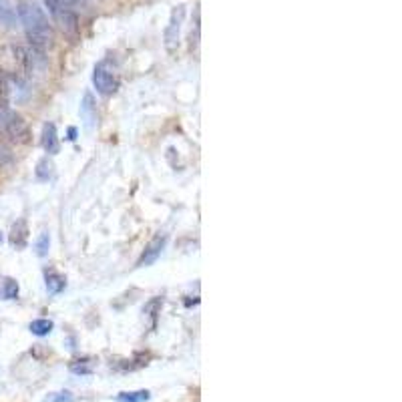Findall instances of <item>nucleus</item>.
I'll return each mask as SVG.
<instances>
[{
  "label": "nucleus",
  "mask_w": 402,
  "mask_h": 402,
  "mask_svg": "<svg viewBox=\"0 0 402 402\" xmlns=\"http://www.w3.org/2000/svg\"><path fill=\"white\" fill-rule=\"evenodd\" d=\"M41 143H43V149L48 155H57L59 153V149H61V145H59V135H57V127L53 123H44Z\"/></svg>",
  "instance_id": "7"
},
{
  "label": "nucleus",
  "mask_w": 402,
  "mask_h": 402,
  "mask_svg": "<svg viewBox=\"0 0 402 402\" xmlns=\"http://www.w3.org/2000/svg\"><path fill=\"white\" fill-rule=\"evenodd\" d=\"M0 244H2V235H0Z\"/></svg>",
  "instance_id": "23"
},
{
  "label": "nucleus",
  "mask_w": 402,
  "mask_h": 402,
  "mask_svg": "<svg viewBox=\"0 0 402 402\" xmlns=\"http://www.w3.org/2000/svg\"><path fill=\"white\" fill-rule=\"evenodd\" d=\"M17 17L30 46L39 53H46L55 44V30L46 19L44 10L35 0H21L17 4Z\"/></svg>",
  "instance_id": "1"
},
{
  "label": "nucleus",
  "mask_w": 402,
  "mask_h": 402,
  "mask_svg": "<svg viewBox=\"0 0 402 402\" xmlns=\"http://www.w3.org/2000/svg\"><path fill=\"white\" fill-rule=\"evenodd\" d=\"M64 286H66V282H64L63 275L57 274V272H46V290H48L51 294L63 292Z\"/></svg>",
  "instance_id": "11"
},
{
  "label": "nucleus",
  "mask_w": 402,
  "mask_h": 402,
  "mask_svg": "<svg viewBox=\"0 0 402 402\" xmlns=\"http://www.w3.org/2000/svg\"><path fill=\"white\" fill-rule=\"evenodd\" d=\"M8 241L15 250H24L28 244V223L26 219H19L8 233Z\"/></svg>",
  "instance_id": "6"
},
{
  "label": "nucleus",
  "mask_w": 402,
  "mask_h": 402,
  "mask_svg": "<svg viewBox=\"0 0 402 402\" xmlns=\"http://www.w3.org/2000/svg\"><path fill=\"white\" fill-rule=\"evenodd\" d=\"M71 401H73V394H71V392H57V396L46 399V402H71Z\"/></svg>",
  "instance_id": "21"
},
{
  "label": "nucleus",
  "mask_w": 402,
  "mask_h": 402,
  "mask_svg": "<svg viewBox=\"0 0 402 402\" xmlns=\"http://www.w3.org/2000/svg\"><path fill=\"white\" fill-rule=\"evenodd\" d=\"M161 306H163V300L161 298H155V300H151L147 306H145V314H149V316L157 318V314L161 312Z\"/></svg>",
  "instance_id": "19"
},
{
  "label": "nucleus",
  "mask_w": 402,
  "mask_h": 402,
  "mask_svg": "<svg viewBox=\"0 0 402 402\" xmlns=\"http://www.w3.org/2000/svg\"><path fill=\"white\" fill-rule=\"evenodd\" d=\"M8 99H10V79L0 68V107L8 105Z\"/></svg>",
  "instance_id": "13"
},
{
  "label": "nucleus",
  "mask_w": 402,
  "mask_h": 402,
  "mask_svg": "<svg viewBox=\"0 0 402 402\" xmlns=\"http://www.w3.org/2000/svg\"><path fill=\"white\" fill-rule=\"evenodd\" d=\"M53 170H55L53 161H51L48 157H44V159H41V161L37 163V177L46 181V179H51V177H53Z\"/></svg>",
  "instance_id": "15"
},
{
  "label": "nucleus",
  "mask_w": 402,
  "mask_h": 402,
  "mask_svg": "<svg viewBox=\"0 0 402 402\" xmlns=\"http://www.w3.org/2000/svg\"><path fill=\"white\" fill-rule=\"evenodd\" d=\"M165 246H167V235H165V233H157V235H153V237L149 239L147 246H145V250H143L141 257H139V262H137V268H147V266H153V264L159 259V255L163 254Z\"/></svg>",
  "instance_id": "5"
},
{
  "label": "nucleus",
  "mask_w": 402,
  "mask_h": 402,
  "mask_svg": "<svg viewBox=\"0 0 402 402\" xmlns=\"http://www.w3.org/2000/svg\"><path fill=\"white\" fill-rule=\"evenodd\" d=\"M48 248H51V237H48V233H41L39 237H37V244H35V250H37V255H44L48 254Z\"/></svg>",
  "instance_id": "17"
},
{
  "label": "nucleus",
  "mask_w": 402,
  "mask_h": 402,
  "mask_svg": "<svg viewBox=\"0 0 402 402\" xmlns=\"http://www.w3.org/2000/svg\"><path fill=\"white\" fill-rule=\"evenodd\" d=\"M149 390H137V392H121L119 401L121 402H145L149 401Z\"/></svg>",
  "instance_id": "16"
},
{
  "label": "nucleus",
  "mask_w": 402,
  "mask_h": 402,
  "mask_svg": "<svg viewBox=\"0 0 402 402\" xmlns=\"http://www.w3.org/2000/svg\"><path fill=\"white\" fill-rule=\"evenodd\" d=\"M15 63H17V71L19 75L26 77L33 68V59H30V53L22 46H15Z\"/></svg>",
  "instance_id": "8"
},
{
  "label": "nucleus",
  "mask_w": 402,
  "mask_h": 402,
  "mask_svg": "<svg viewBox=\"0 0 402 402\" xmlns=\"http://www.w3.org/2000/svg\"><path fill=\"white\" fill-rule=\"evenodd\" d=\"M30 332L35 334V336H46V334H51L53 332V328H55V324L51 322V320H46V318H41V320H35V322H30Z\"/></svg>",
  "instance_id": "12"
},
{
  "label": "nucleus",
  "mask_w": 402,
  "mask_h": 402,
  "mask_svg": "<svg viewBox=\"0 0 402 402\" xmlns=\"http://www.w3.org/2000/svg\"><path fill=\"white\" fill-rule=\"evenodd\" d=\"M71 370H73L75 374H91V366H85L81 360L75 362V364H71Z\"/></svg>",
  "instance_id": "20"
},
{
  "label": "nucleus",
  "mask_w": 402,
  "mask_h": 402,
  "mask_svg": "<svg viewBox=\"0 0 402 402\" xmlns=\"http://www.w3.org/2000/svg\"><path fill=\"white\" fill-rule=\"evenodd\" d=\"M2 294L6 300H15V298L19 296V284L15 282V280H4V290H2Z\"/></svg>",
  "instance_id": "18"
},
{
  "label": "nucleus",
  "mask_w": 402,
  "mask_h": 402,
  "mask_svg": "<svg viewBox=\"0 0 402 402\" xmlns=\"http://www.w3.org/2000/svg\"><path fill=\"white\" fill-rule=\"evenodd\" d=\"M0 129L15 141V143H28L30 141V127L28 123L22 119L21 115L12 113V111H6V107H0Z\"/></svg>",
  "instance_id": "2"
},
{
  "label": "nucleus",
  "mask_w": 402,
  "mask_h": 402,
  "mask_svg": "<svg viewBox=\"0 0 402 402\" xmlns=\"http://www.w3.org/2000/svg\"><path fill=\"white\" fill-rule=\"evenodd\" d=\"M81 115L85 117L86 125H91L95 121V105H93V95L86 93L85 99H83V105H81Z\"/></svg>",
  "instance_id": "14"
},
{
  "label": "nucleus",
  "mask_w": 402,
  "mask_h": 402,
  "mask_svg": "<svg viewBox=\"0 0 402 402\" xmlns=\"http://www.w3.org/2000/svg\"><path fill=\"white\" fill-rule=\"evenodd\" d=\"M17 10L10 4V0H0V24L6 28H15L17 26Z\"/></svg>",
  "instance_id": "9"
},
{
  "label": "nucleus",
  "mask_w": 402,
  "mask_h": 402,
  "mask_svg": "<svg viewBox=\"0 0 402 402\" xmlns=\"http://www.w3.org/2000/svg\"><path fill=\"white\" fill-rule=\"evenodd\" d=\"M75 135H77V131H75V129H73V127L68 129V139H71V141L75 139Z\"/></svg>",
  "instance_id": "22"
},
{
  "label": "nucleus",
  "mask_w": 402,
  "mask_h": 402,
  "mask_svg": "<svg viewBox=\"0 0 402 402\" xmlns=\"http://www.w3.org/2000/svg\"><path fill=\"white\" fill-rule=\"evenodd\" d=\"M183 21H185V6L179 4L171 10L170 24L165 26V33H163V41H165V48L170 53H175L179 48V43H181V26H183Z\"/></svg>",
  "instance_id": "3"
},
{
  "label": "nucleus",
  "mask_w": 402,
  "mask_h": 402,
  "mask_svg": "<svg viewBox=\"0 0 402 402\" xmlns=\"http://www.w3.org/2000/svg\"><path fill=\"white\" fill-rule=\"evenodd\" d=\"M48 12L55 17V15H61V12H68V10H75V0H44Z\"/></svg>",
  "instance_id": "10"
},
{
  "label": "nucleus",
  "mask_w": 402,
  "mask_h": 402,
  "mask_svg": "<svg viewBox=\"0 0 402 402\" xmlns=\"http://www.w3.org/2000/svg\"><path fill=\"white\" fill-rule=\"evenodd\" d=\"M93 85L97 89L99 95H113L119 86V81L115 77V73L107 66V64H97L95 66V73H93Z\"/></svg>",
  "instance_id": "4"
}]
</instances>
